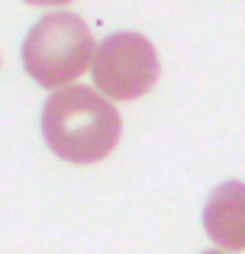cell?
Masks as SVG:
<instances>
[{
	"mask_svg": "<svg viewBox=\"0 0 245 254\" xmlns=\"http://www.w3.org/2000/svg\"><path fill=\"white\" fill-rule=\"evenodd\" d=\"M123 119L110 100L90 87H62L42 106V138L71 164L103 161L116 148Z\"/></svg>",
	"mask_w": 245,
	"mask_h": 254,
	"instance_id": "6da1fadb",
	"label": "cell"
},
{
	"mask_svg": "<svg viewBox=\"0 0 245 254\" xmlns=\"http://www.w3.org/2000/svg\"><path fill=\"white\" fill-rule=\"evenodd\" d=\"M90 26L75 13H49L23 39V68L39 87L62 90L94 64Z\"/></svg>",
	"mask_w": 245,
	"mask_h": 254,
	"instance_id": "7a4b0ae2",
	"label": "cell"
},
{
	"mask_svg": "<svg viewBox=\"0 0 245 254\" xmlns=\"http://www.w3.org/2000/svg\"><path fill=\"white\" fill-rule=\"evenodd\" d=\"M90 74L100 93L113 100H136L158 81V52L139 32H113L97 45Z\"/></svg>",
	"mask_w": 245,
	"mask_h": 254,
	"instance_id": "3957f363",
	"label": "cell"
},
{
	"mask_svg": "<svg viewBox=\"0 0 245 254\" xmlns=\"http://www.w3.org/2000/svg\"><path fill=\"white\" fill-rule=\"evenodd\" d=\"M203 229L220 251H245V184L226 180L203 206Z\"/></svg>",
	"mask_w": 245,
	"mask_h": 254,
	"instance_id": "277c9868",
	"label": "cell"
},
{
	"mask_svg": "<svg viewBox=\"0 0 245 254\" xmlns=\"http://www.w3.org/2000/svg\"><path fill=\"white\" fill-rule=\"evenodd\" d=\"M26 3H39V6H62L68 0H26Z\"/></svg>",
	"mask_w": 245,
	"mask_h": 254,
	"instance_id": "5b68a950",
	"label": "cell"
},
{
	"mask_svg": "<svg viewBox=\"0 0 245 254\" xmlns=\"http://www.w3.org/2000/svg\"><path fill=\"white\" fill-rule=\"evenodd\" d=\"M203 254H226V251H220V248H216V251H203Z\"/></svg>",
	"mask_w": 245,
	"mask_h": 254,
	"instance_id": "8992f818",
	"label": "cell"
}]
</instances>
